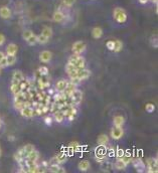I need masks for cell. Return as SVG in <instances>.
<instances>
[{
  "label": "cell",
  "instance_id": "52a82bcc",
  "mask_svg": "<svg viewBox=\"0 0 158 173\" xmlns=\"http://www.w3.org/2000/svg\"><path fill=\"white\" fill-rule=\"evenodd\" d=\"M131 163L133 164L134 168L136 169L137 171L139 172H143L145 171L146 169V164L144 163V161H142V159L139 158V157H136V158H132V161Z\"/></svg>",
  "mask_w": 158,
  "mask_h": 173
},
{
  "label": "cell",
  "instance_id": "83f0119b",
  "mask_svg": "<svg viewBox=\"0 0 158 173\" xmlns=\"http://www.w3.org/2000/svg\"><path fill=\"white\" fill-rule=\"evenodd\" d=\"M114 50L115 53H119V51H121L122 50H123V42H122L121 40H114Z\"/></svg>",
  "mask_w": 158,
  "mask_h": 173
},
{
  "label": "cell",
  "instance_id": "6da1fadb",
  "mask_svg": "<svg viewBox=\"0 0 158 173\" xmlns=\"http://www.w3.org/2000/svg\"><path fill=\"white\" fill-rule=\"evenodd\" d=\"M68 64H71L75 66L79 70H82V68L86 67V61L85 58L82 57L81 54H73L68 57Z\"/></svg>",
  "mask_w": 158,
  "mask_h": 173
},
{
  "label": "cell",
  "instance_id": "cb8c5ba5",
  "mask_svg": "<svg viewBox=\"0 0 158 173\" xmlns=\"http://www.w3.org/2000/svg\"><path fill=\"white\" fill-rule=\"evenodd\" d=\"M54 114V120L55 121V122H58V123H62L65 121V115L62 114L61 111H57V112H54V113H52Z\"/></svg>",
  "mask_w": 158,
  "mask_h": 173
},
{
  "label": "cell",
  "instance_id": "484cf974",
  "mask_svg": "<svg viewBox=\"0 0 158 173\" xmlns=\"http://www.w3.org/2000/svg\"><path fill=\"white\" fill-rule=\"evenodd\" d=\"M114 167L117 169V170H125L127 167V164H125V163L122 161L121 159H118L116 160V162L114 163Z\"/></svg>",
  "mask_w": 158,
  "mask_h": 173
},
{
  "label": "cell",
  "instance_id": "f5cc1de1",
  "mask_svg": "<svg viewBox=\"0 0 158 173\" xmlns=\"http://www.w3.org/2000/svg\"><path fill=\"white\" fill-rule=\"evenodd\" d=\"M151 1H153V2H155V3H157V0H151Z\"/></svg>",
  "mask_w": 158,
  "mask_h": 173
},
{
  "label": "cell",
  "instance_id": "11a10c76",
  "mask_svg": "<svg viewBox=\"0 0 158 173\" xmlns=\"http://www.w3.org/2000/svg\"><path fill=\"white\" fill-rule=\"evenodd\" d=\"M0 149H1V147H0Z\"/></svg>",
  "mask_w": 158,
  "mask_h": 173
},
{
  "label": "cell",
  "instance_id": "7402d4cb",
  "mask_svg": "<svg viewBox=\"0 0 158 173\" xmlns=\"http://www.w3.org/2000/svg\"><path fill=\"white\" fill-rule=\"evenodd\" d=\"M78 167H79V169H80V171L86 172L91 168V163L89 162L88 160H83V161H81L80 163H79Z\"/></svg>",
  "mask_w": 158,
  "mask_h": 173
},
{
  "label": "cell",
  "instance_id": "ee69618b",
  "mask_svg": "<svg viewBox=\"0 0 158 173\" xmlns=\"http://www.w3.org/2000/svg\"><path fill=\"white\" fill-rule=\"evenodd\" d=\"M151 45L154 47V48H157V37L156 36H153L152 40H151Z\"/></svg>",
  "mask_w": 158,
  "mask_h": 173
},
{
  "label": "cell",
  "instance_id": "b9f144b4",
  "mask_svg": "<svg viewBox=\"0 0 158 173\" xmlns=\"http://www.w3.org/2000/svg\"><path fill=\"white\" fill-rule=\"evenodd\" d=\"M0 67H1L2 68L3 67H8V64H7V58H6V55L4 57H2L1 60H0Z\"/></svg>",
  "mask_w": 158,
  "mask_h": 173
},
{
  "label": "cell",
  "instance_id": "f1b7e54d",
  "mask_svg": "<svg viewBox=\"0 0 158 173\" xmlns=\"http://www.w3.org/2000/svg\"><path fill=\"white\" fill-rule=\"evenodd\" d=\"M10 92L12 93L13 96H15L16 94L20 92V88H19V84L16 83H11L10 84Z\"/></svg>",
  "mask_w": 158,
  "mask_h": 173
},
{
  "label": "cell",
  "instance_id": "7a4b0ae2",
  "mask_svg": "<svg viewBox=\"0 0 158 173\" xmlns=\"http://www.w3.org/2000/svg\"><path fill=\"white\" fill-rule=\"evenodd\" d=\"M113 16H114V19L118 22V23H125V22L127 21L126 11L121 7H117L114 9Z\"/></svg>",
  "mask_w": 158,
  "mask_h": 173
},
{
  "label": "cell",
  "instance_id": "e575fe53",
  "mask_svg": "<svg viewBox=\"0 0 158 173\" xmlns=\"http://www.w3.org/2000/svg\"><path fill=\"white\" fill-rule=\"evenodd\" d=\"M32 34H33V31L30 30V29H26V30L22 32V38H23L24 40H28Z\"/></svg>",
  "mask_w": 158,
  "mask_h": 173
},
{
  "label": "cell",
  "instance_id": "7c38bea8",
  "mask_svg": "<svg viewBox=\"0 0 158 173\" xmlns=\"http://www.w3.org/2000/svg\"><path fill=\"white\" fill-rule=\"evenodd\" d=\"M91 76V71L88 70V68H82V70H79L78 74H77V78L79 80H80L81 81H85L89 79Z\"/></svg>",
  "mask_w": 158,
  "mask_h": 173
},
{
  "label": "cell",
  "instance_id": "603a6c76",
  "mask_svg": "<svg viewBox=\"0 0 158 173\" xmlns=\"http://www.w3.org/2000/svg\"><path fill=\"white\" fill-rule=\"evenodd\" d=\"M92 36H93L95 40H99V38H101L103 36V29L101 27H94L92 29Z\"/></svg>",
  "mask_w": 158,
  "mask_h": 173
},
{
  "label": "cell",
  "instance_id": "44dd1931",
  "mask_svg": "<svg viewBox=\"0 0 158 173\" xmlns=\"http://www.w3.org/2000/svg\"><path fill=\"white\" fill-rule=\"evenodd\" d=\"M113 124L116 127H123V125L125 124V118L121 115L115 116L113 118Z\"/></svg>",
  "mask_w": 158,
  "mask_h": 173
},
{
  "label": "cell",
  "instance_id": "4fadbf2b",
  "mask_svg": "<svg viewBox=\"0 0 158 173\" xmlns=\"http://www.w3.org/2000/svg\"><path fill=\"white\" fill-rule=\"evenodd\" d=\"M77 85H75L73 84L72 81H68V84H67V87H65V91L62 93L65 94V96H67V97H70L72 94H73L75 90H77Z\"/></svg>",
  "mask_w": 158,
  "mask_h": 173
},
{
  "label": "cell",
  "instance_id": "74e56055",
  "mask_svg": "<svg viewBox=\"0 0 158 173\" xmlns=\"http://www.w3.org/2000/svg\"><path fill=\"white\" fill-rule=\"evenodd\" d=\"M61 2L65 7H72L75 4V0H61Z\"/></svg>",
  "mask_w": 158,
  "mask_h": 173
},
{
  "label": "cell",
  "instance_id": "d6986e66",
  "mask_svg": "<svg viewBox=\"0 0 158 173\" xmlns=\"http://www.w3.org/2000/svg\"><path fill=\"white\" fill-rule=\"evenodd\" d=\"M65 18V15L62 11L61 10H57L52 15V20L54 22H62L64 19Z\"/></svg>",
  "mask_w": 158,
  "mask_h": 173
},
{
  "label": "cell",
  "instance_id": "7dc6e473",
  "mask_svg": "<svg viewBox=\"0 0 158 173\" xmlns=\"http://www.w3.org/2000/svg\"><path fill=\"white\" fill-rule=\"evenodd\" d=\"M5 42V36L2 33H0V47H2Z\"/></svg>",
  "mask_w": 158,
  "mask_h": 173
},
{
  "label": "cell",
  "instance_id": "e0dca14e",
  "mask_svg": "<svg viewBox=\"0 0 158 173\" xmlns=\"http://www.w3.org/2000/svg\"><path fill=\"white\" fill-rule=\"evenodd\" d=\"M67 84H68V81H67V80H64V79L60 80L57 84H55V88H54L55 92L62 93V92L65 91V87H67Z\"/></svg>",
  "mask_w": 158,
  "mask_h": 173
},
{
  "label": "cell",
  "instance_id": "8fae6325",
  "mask_svg": "<svg viewBox=\"0 0 158 173\" xmlns=\"http://www.w3.org/2000/svg\"><path fill=\"white\" fill-rule=\"evenodd\" d=\"M52 58V54L48 50H42L40 54H39V61L44 64L49 63Z\"/></svg>",
  "mask_w": 158,
  "mask_h": 173
},
{
  "label": "cell",
  "instance_id": "4316f807",
  "mask_svg": "<svg viewBox=\"0 0 158 173\" xmlns=\"http://www.w3.org/2000/svg\"><path fill=\"white\" fill-rule=\"evenodd\" d=\"M22 150H23V153H24V158H26L29 153H31L33 150H35V148H34L33 145L26 144V145H24L23 147H22Z\"/></svg>",
  "mask_w": 158,
  "mask_h": 173
},
{
  "label": "cell",
  "instance_id": "3957f363",
  "mask_svg": "<svg viewBox=\"0 0 158 173\" xmlns=\"http://www.w3.org/2000/svg\"><path fill=\"white\" fill-rule=\"evenodd\" d=\"M68 160V154L65 152L61 151L60 153H58L57 155L54 156L51 160H49V164L51 163H57V164H64V163L67 162Z\"/></svg>",
  "mask_w": 158,
  "mask_h": 173
},
{
  "label": "cell",
  "instance_id": "f546056e",
  "mask_svg": "<svg viewBox=\"0 0 158 173\" xmlns=\"http://www.w3.org/2000/svg\"><path fill=\"white\" fill-rule=\"evenodd\" d=\"M23 102L24 101H21V100H18V99H13V105H14V108L17 111H20L22 108H23Z\"/></svg>",
  "mask_w": 158,
  "mask_h": 173
},
{
  "label": "cell",
  "instance_id": "7bdbcfd3",
  "mask_svg": "<svg viewBox=\"0 0 158 173\" xmlns=\"http://www.w3.org/2000/svg\"><path fill=\"white\" fill-rule=\"evenodd\" d=\"M114 40H109L106 42V47L109 50H114Z\"/></svg>",
  "mask_w": 158,
  "mask_h": 173
},
{
  "label": "cell",
  "instance_id": "9a60e30c",
  "mask_svg": "<svg viewBox=\"0 0 158 173\" xmlns=\"http://www.w3.org/2000/svg\"><path fill=\"white\" fill-rule=\"evenodd\" d=\"M48 171L52 173H65V170L64 167H61V164H57V163H51L48 166Z\"/></svg>",
  "mask_w": 158,
  "mask_h": 173
},
{
  "label": "cell",
  "instance_id": "ba28073f",
  "mask_svg": "<svg viewBox=\"0 0 158 173\" xmlns=\"http://www.w3.org/2000/svg\"><path fill=\"white\" fill-rule=\"evenodd\" d=\"M124 135V130L123 127H116L114 126L111 130V137L114 140H119Z\"/></svg>",
  "mask_w": 158,
  "mask_h": 173
},
{
  "label": "cell",
  "instance_id": "ffe728a7",
  "mask_svg": "<svg viewBox=\"0 0 158 173\" xmlns=\"http://www.w3.org/2000/svg\"><path fill=\"white\" fill-rule=\"evenodd\" d=\"M97 142L99 146H107V144L109 143V137L106 134H102L98 137Z\"/></svg>",
  "mask_w": 158,
  "mask_h": 173
},
{
  "label": "cell",
  "instance_id": "db71d44e",
  "mask_svg": "<svg viewBox=\"0 0 158 173\" xmlns=\"http://www.w3.org/2000/svg\"><path fill=\"white\" fill-rule=\"evenodd\" d=\"M1 71H2V67H0V74H1Z\"/></svg>",
  "mask_w": 158,
  "mask_h": 173
},
{
  "label": "cell",
  "instance_id": "f907efd6",
  "mask_svg": "<svg viewBox=\"0 0 158 173\" xmlns=\"http://www.w3.org/2000/svg\"><path fill=\"white\" fill-rule=\"evenodd\" d=\"M149 0H139V2L141 3V4H145V3H147Z\"/></svg>",
  "mask_w": 158,
  "mask_h": 173
},
{
  "label": "cell",
  "instance_id": "9c48e42d",
  "mask_svg": "<svg viewBox=\"0 0 158 173\" xmlns=\"http://www.w3.org/2000/svg\"><path fill=\"white\" fill-rule=\"evenodd\" d=\"M19 112H20V115L22 117H25V118H32V117L37 116L35 111L32 107H23Z\"/></svg>",
  "mask_w": 158,
  "mask_h": 173
},
{
  "label": "cell",
  "instance_id": "1f68e13d",
  "mask_svg": "<svg viewBox=\"0 0 158 173\" xmlns=\"http://www.w3.org/2000/svg\"><path fill=\"white\" fill-rule=\"evenodd\" d=\"M37 43H40V44H45L48 42V40L49 38H47V36H44V34H38L37 35Z\"/></svg>",
  "mask_w": 158,
  "mask_h": 173
},
{
  "label": "cell",
  "instance_id": "bcb514c9",
  "mask_svg": "<svg viewBox=\"0 0 158 173\" xmlns=\"http://www.w3.org/2000/svg\"><path fill=\"white\" fill-rule=\"evenodd\" d=\"M55 93V90L54 89H51V88H48V89H47V95H48V96H52Z\"/></svg>",
  "mask_w": 158,
  "mask_h": 173
},
{
  "label": "cell",
  "instance_id": "d6a6232c",
  "mask_svg": "<svg viewBox=\"0 0 158 173\" xmlns=\"http://www.w3.org/2000/svg\"><path fill=\"white\" fill-rule=\"evenodd\" d=\"M6 58H7V64L9 66H14L16 63V55H6Z\"/></svg>",
  "mask_w": 158,
  "mask_h": 173
},
{
  "label": "cell",
  "instance_id": "d4e9b609",
  "mask_svg": "<svg viewBox=\"0 0 158 173\" xmlns=\"http://www.w3.org/2000/svg\"><path fill=\"white\" fill-rule=\"evenodd\" d=\"M25 79L24 78V74H22V71H13V74H12V80H15L17 81H21Z\"/></svg>",
  "mask_w": 158,
  "mask_h": 173
},
{
  "label": "cell",
  "instance_id": "f35d334b",
  "mask_svg": "<svg viewBox=\"0 0 158 173\" xmlns=\"http://www.w3.org/2000/svg\"><path fill=\"white\" fill-rule=\"evenodd\" d=\"M52 121H54V118L51 116H45L44 118V122L45 125H47V126H51V124H52Z\"/></svg>",
  "mask_w": 158,
  "mask_h": 173
},
{
  "label": "cell",
  "instance_id": "60d3db41",
  "mask_svg": "<svg viewBox=\"0 0 158 173\" xmlns=\"http://www.w3.org/2000/svg\"><path fill=\"white\" fill-rule=\"evenodd\" d=\"M124 154H125V150H124V149H121V148H118V149L116 150V153H115V155H116L117 158L123 157Z\"/></svg>",
  "mask_w": 158,
  "mask_h": 173
},
{
  "label": "cell",
  "instance_id": "8d00e7d4",
  "mask_svg": "<svg viewBox=\"0 0 158 173\" xmlns=\"http://www.w3.org/2000/svg\"><path fill=\"white\" fill-rule=\"evenodd\" d=\"M38 73L41 74V76H47L48 73H49V71H48V68L47 67H44V66H42L40 67H38Z\"/></svg>",
  "mask_w": 158,
  "mask_h": 173
},
{
  "label": "cell",
  "instance_id": "5bb4252c",
  "mask_svg": "<svg viewBox=\"0 0 158 173\" xmlns=\"http://www.w3.org/2000/svg\"><path fill=\"white\" fill-rule=\"evenodd\" d=\"M12 15V12L10 10V8L7 6H1L0 7V17L3 19H8L10 18Z\"/></svg>",
  "mask_w": 158,
  "mask_h": 173
},
{
  "label": "cell",
  "instance_id": "681fc988",
  "mask_svg": "<svg viewBox=\"0 0 158 173\" xmlns=\"http://www.w3.org/2000/svg\"><path fill=\"white\" fill-rule=\"evenodd\" d=\"M5 55H6V54H5L4 53H3V51H1V50H0V60H1L2 57H4Z\"/></svg>",
  "mask_w": 158,
  "mask_h": 173
},
{
  "label": "cell",
  "instance_id": "8992f818",
  "mask_svg": "<svg viewBox=\"0 0 158 173\" xmlns=\"http://www.w3.org/2000/svg\"><path fill=\"white\" fill-rule=\"evenodd\" d=\"M70 99H71L72 105H75V106L80 105V103L82 102V100H83V93H82V91L77 89L70 96Z\"/></svg>",
  "mask_w": 158,
  "mask_h": 173
},
{
  "label": "cell",
  "instance_id": "ab89813d",
  "mask_svg": "<svg viewBox=\"0 0 158 173\" xmlns=\"http://www.w3.org/2000/svg\"><path fill=\"white\" fill-rule=\"evenodd\" d=\"M145 110L148 113H153L154 110H155V105H153V104H147L145 106Z\"/></svg>",
  "mask_w": 158,
  "mask_h": 173
},
{
  "label": "cell",
  "instance_id": "277c9868",
  "mask_svg": "<svg viewBox=\"0 0 158 173\" xmlns=\"http://www.w3.org/2000/svg\"><path fill=\"white\" fill-rule=\"evenodd\" d=\"M146 169L149 173H156L158 171V162L156 158H148L146 160Z\"/></svg>",
  "mask_w": 158,
  "mask_h": 173
},
{
  "label": "cell",
  "instance_id": "816d5d0a",
  "mask_svg": "<svg viewBox=\"0 0 158 173\" xmlns=\"http://www.w3.org/2000/svg\"><path fill=\"white\" fill-rule=\"evenodd\" d=\"M1 126H2V121H1V119H0V128H1Z\"/></svg>",
  "mask_w": 158,
  "mask_h": 173
},
{
  "label": "cell",
  "instance_id": "30bf717a",
  "mask_svg": "<svg viewBox=\"0 0 158 173\" xmlns=\"http://www.w3.org/2000/svg\"><path fill=\"white\" fill-rule=\"evenodd\" d=\"M79 71V68H77L75 66L71 64H67L65 66V73L68 74V76L70 77V79H73V78H77V74Z\"/></svg>",
  "mask_w": 158,
  "mask_h": 173
},
{
  "label": "cell",
  "instance_id": "836d02e7",
  "mask_svg": "<svg viewBox=\"0 0 158 173\" xmlns=\"http://www.w3.org/2000/svg\"><path fill=\"white\" fill-rule=\"evenodd\" d=\"M29 45H34V44H37V35H35L34 33L31 35L30 37L28 38V40H25Z\"/></svg>",
  "mask_w": 158,
  "mask_h": 173
},
{
  "label": "cell",
  "instance_id": "ac0fdd59",
  "mask_svg": "<svg viewBox=\"0 0 158 173\" xmlns=\"http://www.w3.org/2000/svg\"><path fill=\"white\" fill-rule=\"evenodd\" d=\"M18 51V47L15 43H9L6 47V55H16Z\"/></svg>",
  "mask_w": 158,
  "mask_h": 173
},
{
  "label": "cell",
  "instance_id": "c3c4849f",
  "mask_svg": "<svg viewBox=\"0 0 158 173\" xmlns=\"http://www.w3.org/2000/svg\"><path fill=\"white\" fill-rule=\"evenodd\" d=\"M15 140V137L13 135H9L8 136V141H14Z\"/></svg>",
  "mask_w": 158,
  "mask_h": 173
},
{
  "label": "cell",
  "instance_id": "2e32d148",
  "mask_svg": "<svg viewBox=\"0 0 158 173\" xmlns=\"http://www.w3.org/2000/svg\"><path fill=\"white\" fill-rule=\"evenodd\" d=\"M38 158H39L38 152L37 151V150H33V151H32L31 153H29V154L27 155V157H26L25 159L27 160L28 165H29L30 163H37Z\"/></svg>",
  "mask_w": 158,
  "mask_h": 173
},
{
  "label": "cell",
  "instance_id": "f6af8a7d",
  "mask_svg": "<svg viewBox=\"0 0 158 173\" xmlns=\"http://www.w3.org/2000/svg\"><path fill=\"white\" fill-rule=\"evenodd\" d=\"M40 166L44 169H45V170H47V169H48V166H49V161H42L41 162V164H40Z\"/></svg>",
  "mask_w": 158,
  "mask_h": 173
},
{
  "label": "cell",
  "instance_id": "4dcf8cb0",
  "mask_svg": "<svg viewBox=\"0 0 158 173\" xmlns=\"http://www.w3.org/2000/svg\"><path fill=\"white\" fill-rule=\"evenodd\" d=\"M41 34H44L47 38H51L52 36V29L48 26H44L41 30Z\"/></svg>",
  "mask_w": 158,
  "mask_h": 173
},
{
  "label": "cell",
  "instance_id": "d590c367",
  "mask_svg": "<svg viewBox=\"0 0 158 173\" xmlns=\"http://www.w3.org/2000/svg\"><path fill=\"white\" fill-rule=\"evenodd\" d=\"M106 153H107V156H109V157H113V156H115V153H116V150H115L114 147H107L106 149Z\"/></svg>",
  "mask_w": 158,
  "mask_h": 173
},
{
  "label": "cell",
  "instance_id": "5b68a950",
  "mask_svg": "<svg viewBox=\"0 0 158 173\" xmlns=\"http://www.w3.org/2000/svg\"><path fill=\"white\" fill-rule=\"evenodd\" d=\"M86 48H87V45H86L85 42L75 41L72 47V51H73L74 54H82L86 50Z\"/></svg>",
  "mask_w": 158,
  "mask_h": 173
}]
</instances>
